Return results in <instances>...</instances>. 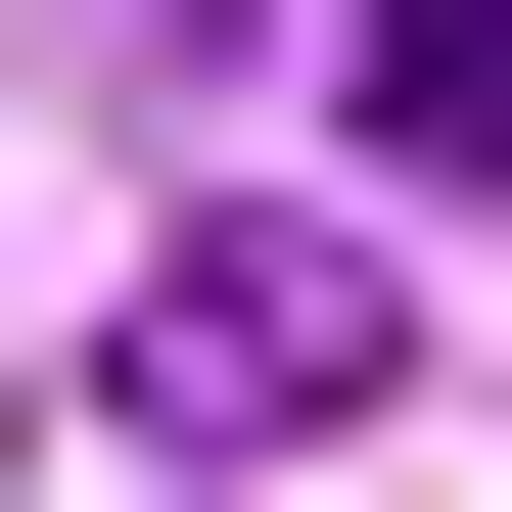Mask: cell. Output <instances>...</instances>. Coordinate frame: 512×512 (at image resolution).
Instances as JSON below:
<instances>
[{
    "label": "cell",
    "instance_id": "6da1fadb",
    "mask_svg": "<svg viewBox=\"0 0 512 512\" xmlns=\"http://www.w3.org/2000/svg\"><path fill=\"white\" fill-rule=\"evenodd\" d=\"M373 373H419V326H373V233H187V280H140V419H187V466H326Z\"/></svg>",
    "mask_w": 512,
    "mask_h": 512
},
{
    "label": "cell",
    "instance_id": "7a4b0ae2",
    "mask_svg": "<svg viewBox=\"0 0 512 512\" xmlns=\"http://www.w3.org/2000/svg\"><path fill=\"white\" fill-rule=\"evenodd\" d=\"M326 94H373V187H512V0H326Z\"/></svg>",
    "mask_w": 512,
    "mask_h": 512
}]
</instances>
